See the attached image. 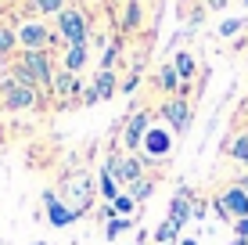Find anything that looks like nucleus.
Here are the masks:
<instances>
[{
	"label": "nucleus",
	"mask_w": 248,
	"mask_h": 245,
	"mask_svg": "<svg viewBox=\"0 0 248 245\" xmlns=\"http://www.w3.org/2000/svg\"><path fill=\"white\" fill-rule=\"evenodd\" d=\"M93 195H97V184L87 177V170H72V173H65L62 180H58V198H62L76 216H83V213L93 209Z\"/></svg>",
	"instance_id": "f257e3e1"
},
{
	"label": "nucleus",
	"mask_w": 248,
	"mask_h": 245,
	"mask_svg": "<svg viewBox=\"0 0 248 245\" xmlns=\"http://www.w3.org/2000/svg\"><path fill=\"white\" fill-rule=\"evenodd\" d=\"M11 80L25 83V87H50V83H54L50 54H47V50H25L18 62L11 65Z\"/></svg>",
	"instance_id": "f03ea898"
},
{
	"label": "nucleus",
	"mask_w": 248,
	"mask_h": 245,
	"mask_svg": "<svg viewBox=\"0 0 248 245\" xmlns=\"http://www.w3.org/2000/svg\"><path fill=\"white\" fill-rule=\"evenodd\" d=\"M54 18H58V40H65V47L68 44H90V18L83 7H65Z\"/></svg>",
	"instance_id": "7ed1b4c3"
},
{
	"label": "nucleus",
	"mask_w": 248,
	"mask_h": 245,
	"mask_svg": "<svg viewBox=\"0 0 248 245\" xmlns=\"http://www.w3.org/2000/svg\"><path fill=\"white\" fill-rule=\"evenodd\" d=\"M212 206H216L219 220H230V224H234V220H245V216H248V191L241 188V184H227V188L216 195Z\"/></svg>",
	"instance_id": "20e7f679"
},
{
	"label": "nucleus",
	"mask_w": 248,
	"mask_h": 245,
	"mask_svg": "<svg viewBox=\"0 0 248 245\" xmlns=\"http://www.w3.org/2000/svg\"><path fill=\"white\" fill-rule=\"evenodd\" d=\"M0 94H4V108L7 112H29V108L40 105V90L25 87V83H15V80H4Z\"/></svg>",
	"instance_id": "39448f33"
},
{
	"label": "nucleus",
	"mask_w": 248,
	"mask_h": 245,
	"mask_svg": "<svg viewBox=\"0 0 248 245\" xmlns=\"http://www.w3.org/2000/svg\"><path fill=\"white\" fill-rule=\"evenodd\" d=\"M105 166L112 170V177H115L119 184H126V188L144 177V159H140V155H115V151H112Z\"/></svg>",
	"instance_id": "423d86ee"
},
{
	"label": "nucleus",
	"mask_w": 248,
	"mask_h": 245,
	"mask_svg": "<svg viewBox=\"0 0 248 245\" xmlns=\"http://www.w3.org/2000/svg\"><path fill=\"white\" fill-rule=\"evenodd\" d=\"M148 130H151V112H130V119H126V126H123V148L130 151H140V145H144V137H148Z\"/></svg>",
	"instance_id": "0eeeda50"
},
{
	"label": "nucleus",
	"mask_w": 248,
	"mask_h": 245,
	"mask_svg": "<svg viewBox=\"0 0 248 245\" xmlns=\"http://www.w3.org/2000/svg\"><path fill=\"white\" fill-rule=\"evenodd\" d=\"M169 148H173V141H169V130H162V126H151L148 137H144V145H140L144 170H148V166H155L158 159H166V155H169Z\"/></svg>",
	"instance_id": "6e6552de"
},
{
	"label": "nucleus",
	"mask_w": 248,
	"mask_h": 245,
	"mask_svg": "<svg viewBox=\"0 0 248 245\" xmlns=\"http://www.w3.org/2000/svg\"><path fill=\"white\" fill-rule=\"evenodd\" d=\"M15 36H18L22 50H47V44H54V33H50L44 22H22L18 29H15Z\"/></svg>",
	"instance_id": "1a4fd4ad"
},
{
	"label": "nucleus",
	"mask_w": 248,
	"mask_h": 245,
	"mask_svg": "<svg viewBox=\"0 0 248 245\" xmlns=\"http://www.w3.org/2000/svg\"><path fill=\"white\" fill-rule=\"evenodd\" d=\"M162 119L169 123V130H173V133H180V137H184L187 126H191V101L180 98V94L169 98L166 105H162Z\"/></svg>",
	"instance_id": "9d476101"
},
{
	"label": "nucleus",
	"mask_w": 248,
	"mask_h": 245,
	"mask_svg": "<svg viewBox=\"0 0 248 245\" xmlns=\"http://www.w3.org/2000/svg\"><path fill=\"white\" fill-rule=\"evenodd\" d=\"M191 202H194V191L191 188H176V195L169 198V213H166V220L176 227V231H184L187 224H191Z\"/></svg>",
	"instance_id": "9b49d317"
},
{
	"label": "nucleus",
	"mask_w": 248,
	"mask_h": 245,
	"mask_svg": "<svg viewBox=\"0 0 248 245\" xmlns=\"http://www.w3.org/2000/svg\"><path fill=\"white\" fill-rule=\"evenodd\" d=\"M40 202H44V213H47V224H50V227H68V224L79 220V216H76L72 209L58 198V191H44V195H40Z\"/></svg>",
	"instance_id": "f8f14e48"
},
{
	"label": "nucleus",
	"mask_w": 248,
	"mask_h": 245,
	"mask_svg": "<svg viewBox=\"0 0 248 245\" xmlns=\"http://www.w3.org/2000/svg\"><path fill=\"white\" fill-rule=\"evenodd\" d=\"M50 90H54V98H62V101H72V98H79L83 94V80L76 72H68L62 69L54 76V83H50Z\"/></svg>",
	"instance_id": "ddd939ff"
},
{
	"label": "nucleus",
	"mask_w": 248,
	"mask_h": 245,
	"mask_svg": "<svg viewBox=\"0 0 248 245\" xmlns=\"http://www.w3.org/2000/svg\"><path fill=\"white\" fill-rule=\"evenodd\" d=\"M87 62H90V47H87V44H68V47H65L62 65H65L68 72H76V76H79L83 69H87Z\"/></svg>",
	"instance_id": "4468645a"
},
{
	"label": "nucleus",
	"mask_w": 248,
	"mask_h": 245,
	"mask_svg": "<svg viewBox=\"0 0 248 245\" xmlns=\"http://www.w3.org/2000/svg\"><path fill=\"white\" fill-rule=\"evenodd\" d=\"M97 195L105 198V202H115L119 195H123V188H119V180L112 177L108 166H101V173H97Z\"/></svg>",
	"instance_id": "2eb2a0df"
},
{
	"label": "nucleus",
	"mask_w": 248,
	"mask_h": 245,
	"mask_svg": "<svg viewBox=\"0 0 248 245\" xmlns=\"http://www.w3.org/2000/svg\"><path fill=\"white\" fill-rule=\"evenodd\" d=\"M93 90H97L101 101H108L119 90V80H115V69H97V76H93Z\"/></svg>",
	"instance_id": "dca6fc26"
},
{
	"label": "nucleus",
	"mask_w": 248,
	"mask_h": 245,
	"mask_svg": "<svg viewBox=\"0 0 248 245\" xmlns=\"http://www.w3.org/2000/svg\"><path fill=\"white\" fill-rule=\"evenodd\" d=\"M158 87L166 90L169 98H176V94H180V87H184V83H180V72H176V65H173V62H166V65L158 69Z\"/></svg>",
	"instance_id": "f3484780"
},
{
	"label": "nucleus",
	"mask_w": 248,
	"mask_h": 245,
	"mask_svg": "<svg viewBox=\"0 0 248 245\" xmlns=\"http://www.w3.org/2000/svg\"><path fill=\"white\" fill-rule=\"evenodd\" d=\"M173 65H176V72H180V83H184V87H191L194 72H198V62H194V54H187V50H180V54L173 58Z\"/></svg>",
	"instance_id": "a211bd4d"
},
{
	"label": "nucleus",
	"mask_w": 248,
	"mask_h": 245,
	"mask_svg": "<svg viewBox=\"0 0 248 245\" xmlns=\"http://www.w3.org/2000/svg\"><path fill=\"white\" fill-rule=\"evenodd\" d=\"M151 191H155V177H148V173H144L140 180H133L130 188H126V195H130V198L137 202V206H140V202H148V198H151Z\"/></svg>",
	"instance_id": "6ab92c4d"
},
{
	"label": "nucleus",
	"mask_w": 248,
	"mask_h": 245,
	"mask_svg": "<svg viewBox=\"0 0 248 245\" xmlns=\"http://www.w3.org/2000/svg\"><path fill=\"white\" fill-rule=\"evenodd\" d=\"M227 151H230V159H234V163L248 166V130H241V133H237V137L227 145Z\"/></svg>",
	"instance_id": "aec40b11"
},
{
	"label": "nucleus",
	"mask_w": 248,
	"mask_h": 245,
	"mask_svg": "<svg viewBox=\"0 0 248 245\" xmlns=\"http://www.w3.org/2000/svg\"><path fill=\"white\" fill-rule=\"evenodd\" d=\"M144 0H130L126 4V15H123V29L126 33H133V29H140V18H144Z\"/></svg>",
	"instance_id": "412c9836"
},
{
	"label": "nucleus",
	"mask_w": 248,
	"mask_h": 245,
	"mask_svg": "<svg viewBox=\"0 0 248 245\" xmlns=\"http://www.w3.org/2000/svg\"><path fill=\"white\" fill-rule=\"evenodd\" d=\"M133 227V216H108V224H105V238L108 242H115L123 231H130Z\"/></svg>",
	"instance_id": "4be33fe9"
},
{
	"label": "nucleus",
	"mask_w": 248,
	"mask_h": 245,
	"mask_svg": "<svg viewBox=\"0 0 248 245\" xmlns=\"http://www.w3.org/2000/svg\"><path fill=\"white\" fill-rule=\"evenodd\" d=\"M15 47H18V36H15V29L0 22V54H11Z\"/></svg>",
	"instance_id": "5701e85b"
},
{
	"label": "nucleus",
	"mask_w": 248,
	"mask_h": 245,
	"mask_svg": "<svg viewBox=\"0 0 248 245\" xmlns=\"http://www.w3.org/2000/svg\"><path fill=\"white\" fill-rule=\"evenodd\" d=\"M112 213H115V216H133V213H137V202L123 191V195H119V198L112 202Z\"/></svg>",
	"instance_id": "b1692460"
},
{
	"label": "nucleus",
	"mask_w": 248,
	"mask_h": 245,
	"mask_svg": "<svg viewBox=\"0 0 248 245\" xmlns=\"http://www.w3.org/2000/svg\"><path fill=\"white\" fill-rule=\"evenodd\" d=\"M176 234H180V231H176V227L169 224V220H162V224L155 227V242H158V245H173V242H176Z\"/></svg>",
	"instance_id": "393cba45"
},
{
	"label": "nucleus",
	"mask_w": 248,
	"mask_h": 245,
	"mask_svg": "<svg viewBox=\"0 0 248 245\" xmlns=\"http://www.w3.org/2000/svg\"><path fill=\"white\" fill-rule=\"evenodd\" d=\"M32 7L40 15H58V11H65V0H32Z\"/></svg>",
	"instance_id": "a878e982"
},
{
	"label": "nucleus",
	"mask_w": 248,
	"mask_h": 245,
	"mask_svg": "<svg viewBox=\"0 0 248 245\" xmlns=\"http://www.w3.org/2000/svg\"><path fill=\"white\" fill-rule=\"evenodd\" d=\"M115 62H119V40L105 47V54H101V69H115Z\"/></svg>",
	"instance_id": "bb28decb"
},
{
	"label": "nucleus",
	"mask_w": 248,
	"mask_h": 245,
	"mask_svg": "<svg viewBox=\"0 0 248 245\" xmlns=\"http://www.w3.org/2000/svg\"><path fill=\"white\" fill-rule=\"evenodd\" d=\"M241 29H245V18H230V22L219 25V36H237Z\"/></svg>",
	"instance_id": "cd10ccee"
},
{
	"label": "nucleus",
	"mask_w": 248,
	"mask_h": 245,
	"mask_svg": "<svg viewBox=\"0 0 248 245\" xmlns=\"http://www.w3.org/2000/svg\"><path fill=\"white\" fill-rule=\"evenodd\" d=\"M97 101H101V98H97V90H93V83H90V87H83V94H79V105H83V108H93Z\"/></svg>",
	"instance_id": "c85d7f7f"
},
{
	"label": "nucleus",
	"mask_w": 248,
	"mask_h": 245,
	"mask_svg": "<svg viewBox=\"0 0 248 245\" xmlns=\"http://www.w3.org/2000/svg\"><path fill=\"white\" fill-rule=\"evenodd\" d=\"M234 238H245L248 242V216H245V220H234Z\"/></svg>",
	"instance_id": "c756f323"
},
{
	"label": "nucleus",
	"mask_w": 248,
	"mask_h": 245,
	"mask_svg": "<svg viewBox=\"0 0 248 245\" xmlns=\"http://www.w3.org/2000/svg\"><path fill=\"white\" fill-rule=\"evenodd\" d=\"M137 76H140V72H133V76H130V80H126V87H123V90H126V94H133V90H137Z\"/></svg>",
	"instance_id": "7c9ffc66"
},
{
	"label": "nucleus",
	"mask_w": 248,
	"mask_h": 245,
	"mask_svg": "<svg viewBox=\"0 0 248 245\" xmlns=\"http://www.w3.org/2000/svg\"><path fill=\"white\" fill-rule=\"evenodd\" d=\"M205 7H212V11H223L227 0H205Z\"/></svg>",
	"instance_id": "2f4dec72"
},
{
	"label": "nucleus",
	"mask_w": 248,
	"mask_h": 245,
	"mask_svg": "<svg viewBox=\"0 0 248 245\" xmlns=\"http://www.w3.org/2000/svg\"><path fill=\"white\" fill-rule=\"evenodd\" d=\"M237 184H241V188H245V191H248V177H241V180H237Z\"/></svg>",
	"instance_id": "473e14b6"
},
{
	"label": "nucleus",
	"mask_w": 248,
	"mask_h": 245,
	"mask_svg": "<svg viewBox=\"0 0 248 245\" xmlns=\"http://www.w3.org/2000/svg\"><path fill=\"white\" fill-rule=\"evenodd\" d=\"M180 245H198V242H194V238H184V242H180Z\"/></svg>",
	"instance_id": "72a5a7b5"
},
{
	"label": "nucleus",
	"mask_w": 248,
	"mask_h": 245,
	"mask_svg": "<svg viewBox=\"0 0 248 245\" xmlns=\"http://www.w3.org/2000/svg\"><path fill=\"white\" fill-rule=\"evenodd\" d=\"M230 245H248V242H245V238H234V242H230Z\"/></svg>",
	"instance_id": "f704fd0d"
},
{
	"label": "nucleus",
	"mask_w": 248,
	"mask_h": 245,
	"mask_svg": "<svg viewBox=\"0 0 248 245\" xmlns=\"http://www.w3.org/2000/svg\"><path fill=\"white\" fill-rule=\"evenodd\" d=\"M32 245H50V242H32Z\"/></svg>",
	"instance_id": "c9c22d12"
}]
</instances>
